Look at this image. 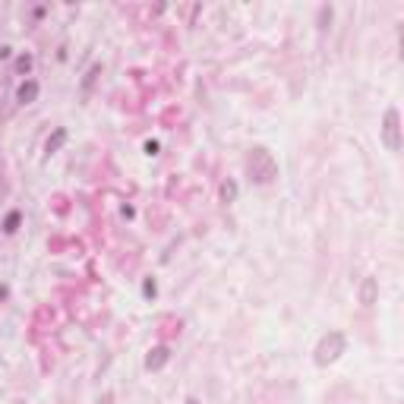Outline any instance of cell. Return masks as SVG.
Listing matches in <instances>:
<instances>
[{
	"instance_id": "6da1fadb",
	"label": "cell",
	"mask_w": 404,
	"mask_h": 404,
	"mask_svg": "<svg viewBox=\"0 0 404 404\" xmlns=\"http://www.w3.org/2000/svg\"><path fill=\"white\" fill-rule=\"evenodd\" d=\"M246 171L256 183H272L278 177V161L272 158L268 149L256 146V149H249V155H246Z\"/></svg>"
},
{
	"instance_id": "7a4b0ae2",
	"label": "cell",
	"mask_w": 404,
	"mask_h": 404,
	"mask_svg": "<svg viewBox=\"0 0 404 404\" xmlns=\"http://www.w3.org/2000/svg\"><path fill=\"white\" fill-rule=\"evenodd\" d=\"M344 354V331H328V335L316 344V363L319 366H328V363H335L338 357Z\"/></svg>"
},
{
	"instance_id": "3957f363",
	"label": "cell",
	"mask_w": 404,
	"mask_h": 404,
	"mask_svg": "<svg viewBox=\"0 0 404 404\" xmlns=\"http://www.w3.org/2000/svg\"><path fill=\"white\" fill-rule=\"evenodd\" d=\"M382 142L391 155L401 152V114L398 108H385V117H382Z\"/></svg>"
},
{
	"instance_id": "277c9868",
	"label": "cell",
	"mask_w": 404,
	"mask_h": 404,
	"mask_svg": "<svg viewBox=\"0 0 404 404\" xmlns=\"http://www.w3.org/2000/svg\"><path fill=\"white\" fill-rule=\"evenodd\" d=\"M376 297H379V281L370 275V278H363V284H360V303L370 310V306L376 303Z\"/></svg>"
},
{
	"instance_id": "5b68a950",
	"label": "cell",
	"mask_w": 404,
	"mask_h": 404,
	"mask_svg": "<svg viewBox=\"0 0 404 404\" xmlns=\"http://www.w3.org/2000/svg\"><path fill=\"white\" fill-rule=\"evenodd\" d=\"M168 360H171V351L164 348V344H158V348H152V351H149V357H146V366H149L152 373H155V370H161V366L168 363Z\"/></svg>"
},
{
	"instance_id": "8992f818",
	"label": "cell",
	"mask_w": 404,
	"mask_h": 404,
	"mask_svg": "<svg viewBox=\"0 0 404 404\" xmlns=\"http://www.w3.org/2000/svg\"><path fill=\"white\" fill-rule=\"evenodd\" d=\"M35 98H38V82H35V79H26V82L16 89V101H19V104H32Z\"/></svg>"
},
{
	"instance_id": "52a82bcc",
	"label": "cell",
	"mask_w": 404,
	"mask_h": 404,
	"mask_svg": "<svg viewBox=\"0 0 404 404\" xmlns=\"http://www.w3.org/2000/svg\"><path fill=\"white\" fill-rule=\"evenodd\" d=\"M63 142H66V129L60 126V129H54V136H47V142H44V152H47V155H54V152L60 149Z\"/></svg>"
},
{
	"instance_id": "ba28073f",
	"label": "cell",
	"mask_w": 404,
	"mask_h": 404,
	"mask_svg": "<svg viewBox=\"0 0 404 404\" xmlns=\"http://www.w3.org/2000/svg\"><path fill=\"white\" fill-rule=\"evenodd\" d=\"M19 221H22V212H19V209H13V212H10V215L4 218V231H7V234H13V231L19 228Z\"/></svg>"
},
{
	"instance_id": "9c48e42d",
	"label": "cell",
	"mask_w": 404,
	"mask_h": 404,
	"mask_svg": "<svg viewBox=\"0 0 404 404\" xmlns=\"http://www.w3.org/2000/svg\"><path fill=\"white\" fill-rule=\"evenodd\" d=\"M221 199H224V202H234V199H237V183H234V180H228V183L221 186Z\"/></svg>"
},
{
	"instance_id": "30bf717a",
	"label": "cell",
	"mask_w": 404,
	"mask_h": 404,
	"mask_svg": "<svg viewBox=\"0 0 404 404\" xmlns=\"http://www.w3.org/2000/svg\"><path fill=\"white\" fill-rule=\"evenodd\" d=\"M29 70H32V54H22L16 60V73H29Z\"/></svg>"
},
{
	"instance_id": "8fae6325",
	"label": "cell",
	"mask_w": 404,
	"mask_h": 404,
	"mask_svg": "<svg viewBox=\"0 0 404 404\" xmlns=\"http://www.w3.org/2000/svg\"><path fill=\"white\" fill-rule=\"evenodd\" d=\"M142 291H146V297H155L158 288H155V281H146V284H142Z\"/></svg>"
},
{
	"instance_id": "7c38bea8",
	"label": "cell",
	"mask_w": 404,
	"mask_h": 404,
	"mask_svg": "<svg viewBox=\"0 0 404 404\" xmlns=\"http://www.w3.org/2000/svg\"><path fill=\"white\" fill-rule=\"evenodd\" d=\"M98 404H114V395H111V391H108V395H104V398H101Z\"/></svg>"
},
{
	"instance_id": "4fadbf2b",
	"label": "cell",
	"mask_w": 404,
	"mask_h": 404,
	"mask_svg": "<svg viewBox=\"0 0 404 404\" xmlns=\"http://www.w3.org/2000/svg\"><path fill=\"white\" fill-rule=\"evenodd\" d=\"M186 404H199V401H196V398H186Z\"/></svg>"
}]
</instances>
